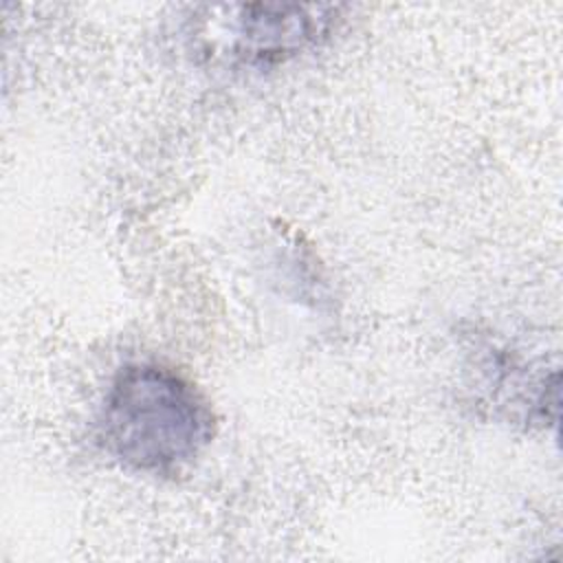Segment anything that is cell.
<instances>
[{
	"mask_svg": "<svg viewBox=\"0 0 563 563\" xmlns=\"http://www.w3.org/2000/svg\"><path fill=\"white\" fill-rule=\"evenodd\" d=\"M233 18V55L246 64H273L297 55L328 35L334 7L246 4Z\"/></svg>",
	"mask_w": 563,
	"mask_h": 563,
	"instance_id": "7a4b0ae2",
	"label": "cell"
},
{
	"mask_svg": "<svg viewBox=\"0 0 563 563\" xmlns=\"http://www.w3.org/2000/svg\"><path fill=\"white\" fill-rule=\"evenodd\" d=\"M216 416L205 394L163 363L117 372L97 416V442L121 466L176 475L213 440Z\"/></svg>",
	"mask_w": 563,
	"mask_h": 563,
	"instance_id": "6da1fadb",
	"label": "cell"
}]
</instances>
